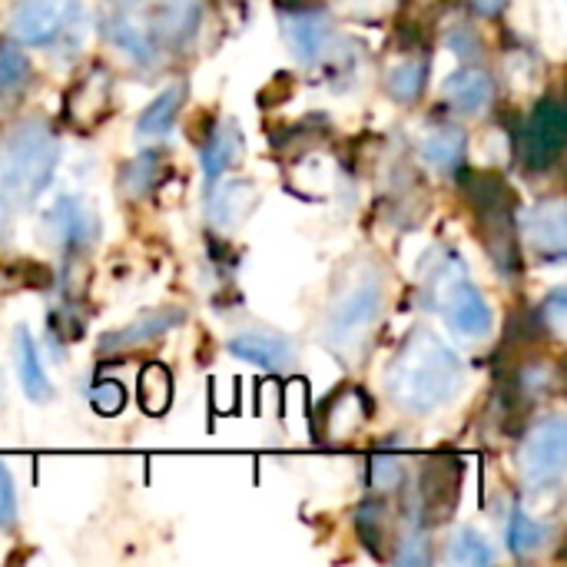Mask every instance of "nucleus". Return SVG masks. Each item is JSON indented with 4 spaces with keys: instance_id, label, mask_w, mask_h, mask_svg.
<instances>
[{
    "instance_id": "1",
    "label": "nucleus",
    "mask_w": 567,
    "mask_h": 567,
    "mask_svg": "<svg viewBox=\"0 0 567 567\" xmlns=\"http://www.w3.org/2000/svg\"><path fill=\"white\" fill-rule=\"evenodd\" d=\"M465 385L462 355L442 342L432 329H415L395 352L385 389L389 399L409 415H432L449 405Z\"/></svg>"
},
{
    "instance_id": "2",
    "label": "nucleus",
    "mask_w": 567,
    "mask_h": 567,
    "mask_svg": "<svg viewBox=\"0 0 567 567\" xmlns=\"http://www.w3.org/2000/svg\"><path fill=\"white\" fill-rule=\"evenodd\" d=\"M462 189L475 209L478 236L505 279L522 276V249H518V223H515V193L498 173L472 169L462 176Z\"/></svg>"
},
{
    "instance_id": "3",
    "label": "nucleus",
    "mask_w": 567,
    "mask_h": 567,
    "mask_svg": "<svg viewBox=\"0 0 567 567\" xmlns=\"http://www.w3.org/2000/svg\"><path fill=\"white\" fill-rule=\"evenodd\" d=\"M382 306H385V286L379 279V269L365 266L355 276H349L326 312V326H322L326 346L342 359H359L382 319Z\"/></svg>"
},
{
    "instance_id": "4",
    "label": "nucleus",
    "mask_w": 567,
    "mask_h": 567,
    "mask_svg": "<svg viewBox=\"0 0 567 567\" xmlns=\"http://www.w3.org/2000/svg\"><path fill=\"white\" fill-rule=\"evenodd\" d=\"M60 163L56 133L33 120L17 126L0 146V189L17 203H33L53 179Z\"/></svg>"
},
{
    "instance_id": "5",
    "label": "nucleus",
    "mask_w": 567,
    "mask_h": 567,
    "mask_svg": "<svg viewBox=\"0 0 567 567\" xmlns=\"http://www.w3.org/2000/svg\"><path fill=\"white\" fill-rule=\"evenodd\" d=\"M567 462V425L565 419L551 415L542 419L525 439H522V452H518V472L525 488L532 492H545L551 485L561 482Z\"/></svg>"
},
{
    "instance_id": "6",
    "label": "nucleus",
    "mask_w": 567,
    "mask_h": 567,
    "mask_svg": "<svg viewBox=\"0 0 567 567\" xmlns=\"http://www.w3.org/2000/svg\"><path fill=\"white\" fill-rule=\"evenodd\" d=\"M567 140V113L561 100L545 96L535 103V110L528 113L522 136H518V153H522V166L528 173H548L561 153H565Z\"/></svg>"
},
{
    "instance_id": "7",
    "label": "nucleus",
    "mask_w": 567,
    "mask_h": 567,
    "mask_svg": "<svg viewBox=\"0 0 567 567\" xmlns=\"http://www.w3.org/2000/svg\"><path fill=\"white\" fill-rule=\"evenodd\" d=\"M80 17V0H17L10 37L27 47H50Z\"/></svg>"
},
{
    "instance_id": "8",
    "label": "nucleus",
    "mask_w": 567,
    "mask_h": 567,
    "mask_svg": "<svg viewBox=\"0 0 567 567\" xmlns=\"http://www.w3.org/2000/svg\"><path fill=\"white\" fill-rule=\"evenodd\" d=\"M442 316L452 332L468 339H482L492 329V306L485 302L482 289L465 279V266H458L442 289Z\"/></svg>"
},
{
    "instance_id": "9",
    "label": "nucleus",
    "mask_w": 567,
    "mask_h": 567,
    "mask_svg": "<svg viewBox=\"0 0 567 567\" xmlns=\"http://www.w3.org/2000/svg\"><path fill=\"white\" fill-rule=\"evenodd\" d=\"M462 462L458 458H449V455H439V458H429L419 472V512L429 518V522H445L458 498H462Z\"/></svg>"
},
{
    "instance_id": "10",
    "label": "nucleus",
    "mask_w": 567,
    "mask_h": 567,
    "mask_svg": "<svg viewBox=\"0 0 567 567\" xmlns=\"http://www.w3.org/2000/svg\"><path fill=\"white\" fill-rule=\"evenodd\" d=\"M186 322V312L179 306H169V309H156V312H146L140 319H133L130 326L116 329V332H106L100 339V355H113V352H133V349H143L156 339H163L166 332L179 329Z\"/></svg>"
},
{
    "instance_id": "11",
    "label": "nucleus",
    "mask_w": 567,
    "mask_h": 567,
    "mask_svg": "<svg viewBox=\"0 0 567 567\" xmlns=\"http://www.w3.org/2000/svg\"><path fill=\"white\" fill-rule=\"evenodd\" d=\"M226 349H229V355L252 362L266 372H286L296 362V346L282 332H269V329L239 332L226 342Z\"/></svg>"
},
{
    "instance_id": "12",
    "label": "nucleus",
    "mask_w": 567,
    "mask_h": 567,
    "mask_svg": "<svg viewBox=\"0 0 567 567\" xmlns=\"http://www.w3.org/2000/svg\"><path fill=\"white\" fill-rule=\"evenodd\" d=\"M282 33L292 47V53L302 60V63H316L322 60V53L329 50L332 43V23L322 10H312V7H296V10H286L282 17Z\"/></svg>"
},
{
    "instance_id": "13",
    "label": "nucleus",
    "mask_w": 567,
    "mask_h": 567,
    "mask_svg": "<svg viewBox=\"0 0 567 567\" xmlns=\"http://www.w3.org/2000/svg\"><path fill=\"white\" fill-rule=\"evenodd\" d=\"M259 206V186L252 179H226L206 203V219L219 233L239 229Z\"/></svg>"
},
{
    "instance_id": "14",
    "label": "nucleus",
    "mask_w": 567,
    "mask_h": 567,
    "mask_svg": "<svg viewBox=\"0 0 567 567\" xmlns=\"http://www.w3.org/2000/svg\"><path fill=\"white\" fill-rule=\"evenodd\" d=\"M110 100H113V83H110V73L103 66H93L90 73H83L70 90H66V100H63V110L73 123L80 126H90L96 120H103V113L110 110Z\"/></svg>"
},
{
    "instance_id": "15",
    "label": "nucleus",
    "mask_w": 567,
    "mask_h": 567,
    "mask_svg": "<svg viewBox=\"0 0 567 567\" xmlns=\"http://www.w3.org/2000/svg\"><path fill=\"white\" fill-rule=\"evenodd\" d=\"M528 239L538 249V256L548 259H561L567 249V209L565 199L551 196L535 203V209L528 213Z\"/></svg>"
},
{
    "instance_id": "16",
    "label": "nucleus",
    "mask_w": 567,
    "mask_h": 567,
    "mask_svg": "<svg viewBox=\"0 0 567 567\" xmlns=\"http://www.w3.org/2000/svg\"><path fill=\"white\" fill-rule=\"evenodd\" d=\"M445 96H449V103H452L458 113L478 116V113H485V110L492 106V100H495V80H492L485 70H478V66H462V70H455V73L445 80Z\"/></svg>"
},
{
    "instance_id": "17",
    "label": "nucleus",
    "mask_w": 567,
    "mask_h": 567,
    "mask_svg": "<svg viewBox=\"0 0 567 567\" xmlns=\"http://www.w3.org/2000/svg\"><path fill=\"white\" fill-rule=\"evenodd\" d=\"M13 365H17V375H20V389L30 402L43 405L50 399V379H47V369H43V359H40V349H37V339L20 326L13 332Z\"/></svg>"
},
{
    "instance_id": "18",
    "label": "nucleus",
    "mask_w": 567,
    "mask_h": 567,
    "mask_svg": "<svg viewBox=\"0 0 567 567\" xmlns=\"http://www.w3.org/2000/svg\"><path fill=\"white\" fill-rule=\"evenodd\" d=\"M47 223H50V229H53L56 246L66 249V252L83 249L86 239H90V233H93V216H90V213L83 209V203L73 199V196H60V199L53 203Z\"/></svg>"
},
{
    "instance_id": "19",
    "label": "nucleus",
    "mask_w": 567,
    "mask_h": 567,
    "mask_svg": "<svg viewBox=\"0 0 567 567\" xmlns=\"http://www.w3.org/2000/svg\"><path fill=\"white\" fill-rule=\"evenodd\" d=\"M239 150H243V133H239V126H236L233 120H223V123L206 136V143H203V150H199V163H203L206 183H216V179L236 163Z\"/></svg>"
},
{
    "instance_id": "20",
    "label": "nucleus",
    "mask_w": 567,
    "mask_h": 567,
    "mask_svg": "<svg viewBox=\"0 0 567 567\" xmlns=\"http://www.w3.org/2000/svg\"><path fill=\"white\" fill-rule=\"evenodd\" d=\"M199 30V0H159L153 10V40L186 43Z\"/></svg>"
},
{
    "instance_id": "21",
    "label": "nucleus",
    "mask_w": 567,
    "mask_h": 567,
    "mask_svg": "<svg viewBox=\"0 0 567 567\" xmlns=\"http://www.w3.org/2000/svg\"><path fill=\"white\" fill-rule=\"evenodd\" d=\"M186 96H189V83H186V80L169 83L166 90H159V96H153V100L143 106V113H140V120H136V133H140V136H163V133H169V126L176 123V116H179Z\"/></svg>"
},
{
    "instance_id": "22",
    "label": "nucleus",
    "mask_w": 567,
    "mask_h": 567,
    "mask_svg": "<svg viewBox=\"0 0 567 567\" xmlns=\"http://www.w3.org/2000/svg\"><path fill=\"white\" fill-rule=\"evenodd\" d=\"M103 33H106L120 50H126L136 63H153V56H156V40L146 37V30H143L126 10H110V17L103 20Z\"/></svg>"
},
{
    "instance_id": "23",
    "label": "nucleus",
    "mask_w": 567,
    "mask_h": 567,
    "mask_svg": "<svg viewBox=\"0 0 567 567\" xmlns=\"http://www.w3.org/2000/svg\"><path fill=\"white\" fill-rule=\"evenodd\" d=\"M365 419H369V399L359 389H346L329 402L326 432H329V439H349L362 429Z\"/></svg>"
},
{
    "instance_id": "24",
    "label": "nucleus",
    "mask_w": 567,
    "mask_h": 567,
    "mask_svg": "<svg viewBox=\"0 0 567 567\" xmlns=\"http://www.w3.org/2000/svg\"><path fill=\"white\" fill-rule=\"evenodd\" d=\"M422 159L435 169H458L465 159V133L452 123L429 130L422 140Z\"/></svg>"
},
{
    "instance_id": "25",
    "label": "nucleus",
    "mask_w": 567,
    "mask_h": 567,
    "mask_svg": "<svg viewBox=\"0 0 567 567\" xmlns=\"http://www.w3.org/2000/svg\"><path fill=\"white\" fill-rule=\"evenodd\" d=\"M136 392H140V409L153 419L166 415L169 405H173V375L163 362H150L143 365L140 372V382H136Z\"/></svg>"
},
{
    "instance_id": "26",
    "label": "nucleus",
    "mask_w": 567,
    "mask_h": 567,
    "mask_svg": "<svg viewBox=\"0 0 567 567\" xmlns=\"http://www.w3.org/2000/svg\"><path fill=\"white\" fill-rule=\"evenodd\" d=\"M425 83H429V60L425 56H409L399 66H392V73L385 80V90H389V96L395 103L409 106L425 93Z\"/></svg>"
},
{
    "instance_id": "27",
    "label": "nucleus",
    "mask_w": 567,
    "mask_h": 567,
    "mask_svg": "<svg viewBox=\"0 0 567 567\" xmlns=\"http://www.w3.org/2000/svg\"><path fill=\"white\" fill-rule=\"evenodd\" d=\"M548 542V528L542 522H535L522 505L512 508V518H508V551L515 558H528L535 551H542Z\"/></svg>"
},
{
    "instance_id": "28",
    "label": "nucleus",
    "mask_w": 567,
    "mask_h": 567,
    "mask_svg": "<svg viewBox=\"0 0 567 567\" xmlns=\"http://www.w3.org/2000/svg\"><path fill=\"white\" fill-rule=\"evenodd\" d=\"M163 166H166V163H163V153L146 150V153H140L133 163H126V166H123L120 186H123L130 196H146V193L159 183Z\"/></svg>"
},
{
    "instance_id": "29",
    "label": "nucleus",
    "mask_w": 567,
    "mask_h": 567,
    "mask_svg": "<svg viewBox=\"0 0 567 567\" xmlns=\"http://www.w3.org/2000/svg\"><path fill=\"white\" fill-rule=\"evenodd\" d=\"M449 561L462 567H488L495 561V551L485 535L475 528H458L455 538L449 542Z\"/></svg>"
},
{
    "instance_id": "30",
    "label": "nucleus",
    "mask_w": 567,
    "mask_h": 567,
    "mask_svg": "<svg viewBox=\"0 0 567 567\" xmlns=\"http://www.w3.org/2000/svg\"><path fill=\"white\" fill-rule=\"evenodd\" d=\"M385 505L382 502H375V498H369V502H362L359 508H355V535H359V542L375 555V558H382V542H385Z\"/></svg>"
},
{
    "instance_id": "31",
    "label": "nucleus",
    "mask_w": 567,
    "mask_h": 567,
    "mask_svg": "<svg viewBox=\"0 0 567 567\" xmlns=\"http://www.w3.org/2000/svg\"><path fill=\"white\" fill-rule=\"evenodd\" d=\"M30 80V60L17 40H0V96L20 93Z\"/></svg>"
},
{
    "instance_id": "32",
    "label": "nucleus",
    "mask_w": 567,
    "mask_h": 567,
    "mask_svg": "<svg viewBox=\"0 0 567 567\" xmlns=\"http://www.w3.org/2000/svg\"><path fill=\"white\" fill-rule=\"evenodd\" d=\"M86 399H90V409L96 415H103V419H113V415H120L126 409V389L116 379H96L90 385Z\"/></svg>"
},
{
    "instance_id": "33",
    "label": "nucleus",
    "mask_w": 567,
    "mask_h": 567,
    "mask_svg": "<svg viewBox=\"0 0 567 567\" xmlns=\"http://www.w3.org/2000/svg\"><path fill=\"white\" fill-rule=\"evenodd\" d=\"M402 475H405V468H402V458L399 455L382 452V455H372L369 458V488L392 492V488L402 485Z\"/></svg>"
},
{
    "instance_id": "34",
    "label": "nucleus",
    "mask_w": 567,
    "mask_h": 567,
    "mask_svg": "<svg viewBox=\"0 0 567 567\" xmlns=\"http://www.w3.org/2000/svg\"><path fill=\"white\" fill-rule=\"evenodd\" d=\"M538 322H542V329H551L555 336H565V322H567V292L565 289H555V292H551V296L542 302Z\"/></svg>"
},
{
    "instance_id": "35",
    "label": "nucleus",
    "mask_w": 567,
    "mask_h": 567,
    "mask_svg": "<svg viewBox=\"0 0 567 567\" xmlns=\"http://www.w3.org/2000/svg\"><path fill=\"white\" fill-rule=\"evenodd\" d=\"M17 528V482L7 465H0V532Z\"/></svg>"
},
{
    "instance_id": "36",
    "label": "nucleus",
    "mask_w": 567,
    "mask_h": 567,
    "mask_svg": "<svg viewBox=\"0 0 567 567\" xmlns=\"http://www.w3.org/2000/svg\"><path fill=\"white\" fill-rule=\"evenodd\" d=\"M395 561L399 565H429V542L419 528H412L402 542H399V551H395Z\"/></svg>"
},
{
    "instance_id": "37",
    "label": "nucleus",
    "mask_w": 567,
    "mask_h": 567,
    "mask_svg": "<svg viewBox=\"0 0 567 567\" xmlns=\"http://www.w3.org/2000/svg\"><path fill=\"white\" fill-rule=\"evenodd\" d=\"M352 13H385L395 7V0H346Z\"/></svg>"
},
{
    "instance_id": "38",
    "label": "nucleus",
    "mask_w": 567,
    "mask_h": 567,
    "mask_svg": "<svg viewBox=\"0 0 567 567\" xmlns=\"http://www.w3.org/2000/svg\"><path fill=\"white\" fill-rule=\"evenodd\" d=\"M468 3L478 17H498L508 7V0H468Z\"/></svg>"
},
{
    "instance_id": "39",
    "label": "nucleus",
    "mask_w": 567,
    "mask_h": 567,
    "mask_svg": "<svg viewBox=\"0 0 567 567\" xmlns=\"http://www.w3.org/2000/svg\"><path fill=\"white\" fill-rule=\"evenodd\" d=\"M279 7L282 10H296V7H306V3L302 0H279Z\"/></svg>"
}]
</instances>
